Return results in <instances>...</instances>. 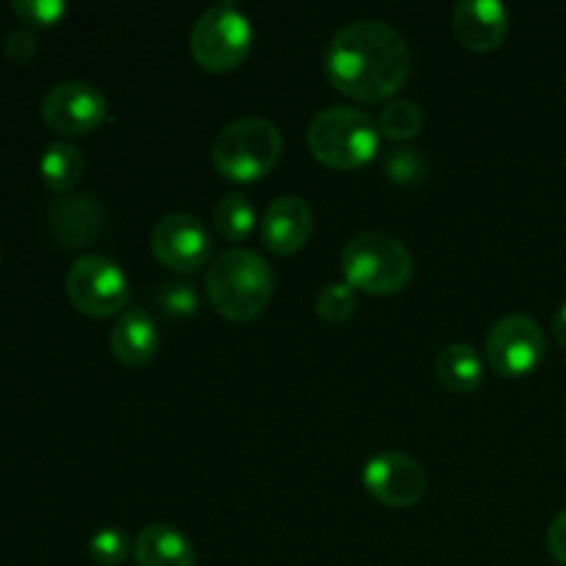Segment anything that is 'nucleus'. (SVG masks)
Masks as SVG:
<instances>
[{"label":"nucleus","instance_id":"1","mask_svg":"<svg viewBox=\"0 0 566 566\" xmlns=\"http://www.w3.org/2000/svg\"><path fill=\"white\" fill-rule=\"evenodd\" d=\"M324 66L343 97L354 103H387L412 75V50L390 22L357 20L332 36Z\"/></svg>","mask_w":566,"mask_h":566},{"label":"nucleus","instance_id":"2","mask_svg":"<svg viewBox=\"0 0 566 566\" xmlns=\"http://www.w3.org/2000/svg\"><path fill=\"white\" fill-rule=\"evenodd\" d=\"M208 302L221 318L247 324L265 313L274 296V271L252 249H227L205 280Z\"/></svg>","mask_w":566,"mask_h":566},{"label":"nucleus","instance_id":"3","mask_svg":"<svg viewBox=\"0 0 566 566\" xmlns=\"http://www.w3.org/2000/svg\"><path fill=\"white\" fill-rule=\"evenodd\" d=\"M381 133L374 116L352 105L318 111L307 127V147L318 164L335 171H352L370 164L379 153Z\"/></svg>","mask_w":566,"mask_h":566},{"label":"nucleus","instance_id":"4","mask_svg":"<svg viewBox=\"0 0 566 566\" xmlns=\"http://www.w3.org/2000/svg\"><path fill=\"white\" fill-rule=\"evenodd\" d=\"M216 171L232 182L269 177L282 158V133L263 116H241L221 127L210 147Z\"/></svg>","mask_w":566,"mask_h":566},{"label":"nucleus","instance_id":"5","mask_svg":"<svg viewBox=\"0 0 566 566\" xmlns=\"http://www.w3.org/2000/svg\"><path fill=\"white\" fill-rule=\"evenodd\" d=\"M340 269L354 291L390 296L412 282L415 258L396 235L359 232L343 247Z\"/></svg>","mask_w":566,"mask_h":566},{"label":"nucleus","instance_id":"6","mask_svg":"<svg viewBox=\"0 0 566 566\" xmlns=\"http://www.w3.org/2000/svg\"><path fill=\"white\" fill-rule=\"evenodd\" d=\"M252 22L235 3L210 6L197 17L191 36H188L191 59L213 75L238 70L252 53Z\"/></svg>","mask_w":566,"mask_h":566},{"label":"nucleus","instance_id":"7","mask_svg":"<svg viewBox=\"0 0 566 566\" xmlns=\"http://www.w3.org/2000/svg\"><path fill=\"white\" fill-rule=\"evenodd\" d=\"M66 298L88 318L122 315L130 302V282L116 260L105 254H83L66 271Z\"/></svg>","mask_w":566,"mask_h":566},{"label":"nucleus","instance_id":"8","mask_svg":"<svg viewBox=\"0 0 566 566\" xmlns=\"http://www.w3.org/2000/svg\"><path fill=\"white\" fill-rule=\"evenodd\" d=\"M545 332L539 321L531 315L512 313L495 321V326L486 335V363L503 379H523L534 374L545 359Z\"/></svg>","mask_w":566,"mask_h":566},{"label":"nucleus","instance_id":"9","mask_svg":"<svg viewBox=\"0 0 566 566\" xmlns=\"http://www.w3.org/2000/svg\"><path fill=\"white\" fill-rule=\"evenodd\" d=\"M149 249L164 269L175 274H193L208 265L213 241L202 221L191 213H166L155 221Z\"/></svg>","mask_w":566,"mask_h":566},{"label":"nucleus","instance_id":"10","mask_svg":"<svg viewBox=\"0 0 566 566\" xmlns=\"http://www.w3.org/2000/svg\"><path fill=\"white\" fill-rule=\"evenodd\" d=\"M42 119L61 136H88L108 119V99L94 83L64 81L44 94Z\"/></svg>","mask_w":566,"mask_h":566},{"label":"nucleus","instance_id":"11","mask_svg":"<svg viewBox=\"0 0 566 566\" xmlns=\"http://www.w3.org/2000/svg\"><path fill=\"white\" fill-rule=\"evenodd\" d=\"M365 492L374 497L376 503L387 509H409L426 495V479L423 464L409 453L387 451L376 453L365 462L363 470Z\"/></svg>","mask_w":566,"mask_h":566},{"label":"nucleus","instance_id":"12","mask_svg":"<svg viewBox=\"0 0 566 566\" xmlns=\"http://www.w3.org/2000/svg\"><path fill=\"white\" fill-rule=\"evenodd\" d=\"M105 208L99 199L88 197V193H64L55 199L48 210V235L55 247L61 249H81L88 247L99 238L105 230Z\"/></svg>","mask_w":566,"mask_h":566},{"label":"nucleus","instance_id":"13","mask_svg":"<svg viewBox=\"0 0 566 566\" xmlns=\"http://www.w3.org/2000/svg\"><path fill=\"white\" fill-rule=\"evenodd\" d=\"M315 216L313 208L304 202L302 197H287L274 199L265 208L263 221H260V235H263L265 249L276 258H291V254L302 252L313 238Z\"/></svg>","mask_w":566,"mask_h":566},{"label":"nucleus","instance_id":"14","mask_svg":"<svg viewBox=\"0 0 566 566\" xmlns=\"http://www.w3.org/2000/svg\"><path fill=\"white\" fill-rule=\"evenodd\" d=\"M453 36L464 50L492 53L509 36V9L497 0H462L453 6Z\"/></svg>","mask_w":566,"mask_h":566},{"label":"nucleus","instance_id":"15","mask_svg":"<svg viewBox=\"0 0 566 566\" xmlns=\"http://www.w3.org/2000/svg\"><path fill=\"white\" fill-rule=\"evenodd\" d=\"M158 326L155 318L142 307H130L116 318L114 329H111L108 346L116 363L125 368H144L158 354Z\"/></svg>","mask_w":566,"mask_h":566},{"label":"nucleus","instance_id":"16","mask_svg":"<svg viewBox=\"0 0 566 566\" xmlns=\"http://www.w3.org/2000/svg\"><path fill=\"white\" fill-rule=\"evenodd\" d=\"M133 558L138 566H197L191 539L175 525L153 523L138 531L133 542Z\"/></svg>","mask_w":566,"mask_h":566},{"label":"nucleus","instance_id":"17","mask_svg":"<svg viewBox=\"0 0 566 566\" xmlns=\"http://www.w3.org/2000/svg\"><path fill=\"white\" fill-rule=\"evenodd\" d=\"M434 374L446 390L459 392H475L484 381V363H481V354L475 352L468 343H451V346L442 348L434 359Z\"/></svg>","mask_w":566,"mask_h":566},{"label":"nucleus","instance_id":"18","mask_svg":"<svg viewBox=\"0 0 566 566\" xmlns=\"http://www.w3.org/2000/svg\"><path fill=\"white\" fill-rule=\"evenodd\" d=\"M86 171V158L83 149L70 142H53L44 147L42 158H39V175L42 182L55 193H66L83 180Z\"/></svg>","mask_w":566,"mask_h":566},{"label":"nucleus","instance_id":"19","mask_svg":"<svg viewBox=\"0 0 566 566\" xmlns=\"http://www.w3.org/2000/svg\"><path fill=\"white\" fill-rule=\"evenodd\" d=\"M254 224H258L254 205L249 202V197H243V193H227V197H221L219 205L213 208V227L219 230L221 238H227V241H247V238L252 235Z\"/></svg>","mask_w":566,"mask_h":566},{"label":"nucleus","instance_id":"20","mask_svg":"<svg viewBox=\"0 0 566 566\" xmlns=\"http://www.w3.org/2000/svg\"><path fill=\"white\" fill-rule=\"evenodd\" d=\"M379 133L390 142H409L423 130V108L409 99H390L385 108L379 111Z\"/></svg>","mask_w":566,"mask_h":566},{"label":"nucleus","instance_id":"21","mask_svg":"<svg viewBox=\"0 0 566 566\" xmlns=\"http://www.w3.org/2000/svg\"><path fill=\"white\" fill-rule=\"evenodd\" d=\"M155 307L166 318H191V315L199 313V293L188 282H164L155 291Z\"/></svg>","mask_w":566,"mask_h":566},{"label":"nucleus","instance_id":"22","mask_svg":"<svg viewBox=\"0 0 566 566\" xmlns=\"http://www.w3.org/2000/svg\"><path fill=\"white\" fill-rule=\"evenodd\" d=\"M315 310H318L321 321H326V324H346L357 313V293L346 282H332L318 293Z\"/></svg>","mask_w":566,"mask_h":566},{"label":"nucleus","instance_id":"23","mask_svg":"<svg viewBox=\"0 0 566 566\" xmlns=\"http://www.w3.org/2000/svg\"><path fill=\"white\" fill-rule=\"evenodd\" d=\"M385 175L392 186L412 188L426 180V175H429V164H426L423 155L415 153V149H396V153L387 155Z\"/></svg>","mask_w":566,"mask_h":566},{"label":"nucleus","instance_id":"24","mask_svg":"<svg viewBox=\"0 0 566 566\" xmlns=\"http://www.w3.org/2000/svg\"><path fill=\"white\" fill-rule=\"evenodd\" d=\"M88 556L99 566H119L130 556V536L122 528H99L88 539Z\"/></svg>","mask_w":566,"mask_h":566},{"label":"nucleus","instance_id":"25","mask_svg":"<svg viewBox=\"0 0 566 566\" xmlns=\"http://www.w3.org/2000/svg\"><path fill=\"white\" fill-rule=\"evenodd\" d=\"M11 11L28 25L53 28L66 17V3L61 0H14Z\"/></svg>","mask_w":566,"mask_h":566},{"label":"nucleus","instance_id":"26","mask_svg":"<svg viewBox=\"0 0 566 566\" xmlns=\"http://www.w3.org/2000/svg\"><path fill=\"white\" fill-rule=\"evenodd\" d=\"M39 39L36 33L28 31V28H14L11 33L3 36V55L11 64H28V61L36 55Z\"/></svg>","mask_w":566,"mask_h":566},{"label":"nucleus","instance_id":"27","mask_svg":"<svg viewBox=\"0 0 566 566\" xmlns=\"http://www.w3.org/2000/svg\"><path fill=\"white\" fill-rule=\"evenodd\" d=\"M547 551L558 564L566 566V509L553 517L551 528H547Z\"/></svg>","mask_w":566,"mask_h":566},{"label":"nucleus","instance_id":"28","mask_svg":"<svg viewBox=\"0 0 566 566\" xmlns=\"http://www.w3.org/2000/svg\"><path fill=\"white\" fill-rule=\"evenodd\" d=\"M553 337H556L558 346L566 352V302L558 307L556 318H553Z\"/></svg>","mask_w":566,"mask_h":566}]
</instances>
